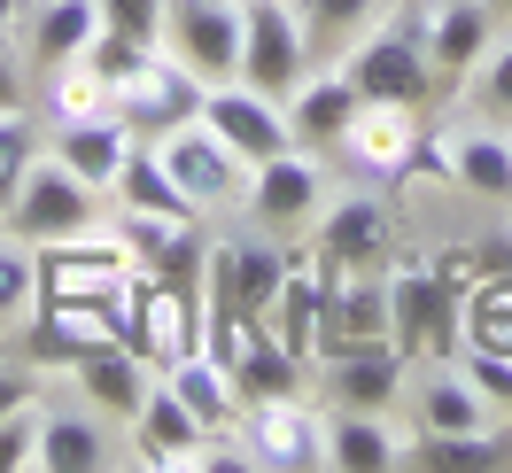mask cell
<instances>
[{"label": "cell", "mask_w": 512, "mask_h": 473, "mask_svg": "<svg viewBox=\"0 0 512 473\" xmlns=\"http://www.w3.org/2000/svg\"><path fill=\"white\" fill-rule=\"evenodd\" d=\"M311 70H319V55L303 39L295 0H241V78H249L256 94L288 101Z\"/></svg>", "instance_id": "obj_7"}, {"label": "cell", "mask_w": 512, "mask_h": 473, "mask_svg": "<svg viewBox=\"0 0 512 473\" xmlns=\"http://www.w3.org/2000/svg\"><path fill=\"white\" fill-rule=\"evenodd\" d=\"M117 225H125L140 272H156V280H202V264H210L202 210H117Z\"/></svg>", "instance_id": "obj_16"}, {"label": "cell", "mask_w": 512, "mask_h": 473, "mask_svg": "<svg viewBox=\"0 0 512 473\" xmlns=\"http://www.w3.org/2000/svg\"><path fill=\"white\" fill-rule=\"evenodd\" d=\"M489 16H497V24H512V0H489Z\"/></svg>", "instance_id": "obj_41"}, {"label": "cell", "mask_w": 512, "mask_h": 473, "mask_svg": "<svg viewBox=\"0 0 512 473\" xmlns=\"http://www.w3.org/2000/svg\"><path fill=\"white\" fill-rule=\"evenodd\" d=\"M109 202H117V210H194L187 194H179V179L163 171L156 140H132V148H125L117 179H109Z\"/></svg>", "instance_id": "obj_30"}, {"label": "cell", "mask_w": 512, "mask_h": 473, "mask_svg": "<svg viewBox=\"0 0 512 473\" xmlns=\"http://www.w3.org/2000/svg\"><path fill=\"white\" fill-rule=\"evenodd\" d=\"M326 156H311V148H280V156H264V163H249V210L264 233H303V225L326 210Z\"/></svg>", "instance_id": "obj_10"}, {"label": "cell", "mask_w": 512, "mask_h": 473, "mask_svg": "<svg viewBox=\"0 0 512 473\" xmlns=\"http://www.w3.org/2000/svg\"><path fill=\"white\" fill-rule=\"evenodd\" d=\"M443 132V156H450V187H466L474 202H505L512 210V125L497 117H458Z\"/></svg>", "instance_id": "obj_18"}, {"label": "cell", "mask_w": 512, "mask_h": 473, "mask_svg": "<svg viewBox=\"0 0 512 473\" xmlns=\"http://www.w3.org/2000/svg\"><path fill=\"white\" fill-rule=\"evenodd\" d=\"M156 380L163 373L140 357V349H86V357L70 365V388H78L109 427H132V411L148 404V388H156Z\"/></svg>", "instance_id": "obj_21"}, {"label": "cell", "mask_w": 512, "mask_h": 473, "mask_svg": "<svg viewBox=\"0 0 512 473\" xmlns=\"http://www.w3.org/2000/svg\"><path fill=\"white\" fill-rule=\"evenodd\" d=\"M334 63L350 70V86L365 101H404V109H427V101L443 94V78L427 63V39H419V0L404 8H381V24L373 32H357Z\"/></svg>", "instance_id": "obj_1"}, {"label": "cell", "mask_w": 512, "mask_h": 473, "mask_svg": "<svg viewBox=\"0 0 512 473\" xmlns=\"http://www.w3.org/2000/svg\"><path fill=\"white\" fill-rule=\"evenodd\" d=\"M427 272H435V287L443 295H474V280H481V241H458V249H443V256H427Z\"/></svg>", "instance_id": "obj_37"}, {"label": "cell", "mask_w": 512, "mask_h": 473, "mask_svg": "<svg viewBox=\"0 0 512 473\" xmlns=\"http://www.w3.org/2000/svg\"><path fill=\"white\" fill-rule=\"evenodd\" d=\"M326 264L311 249L295 256L288 264V280H280V295H272V311H264V326H272V334H280V342L295 349V357H303V365H311V349H319V318H326Z\"/></svg>", "instance_id": "obj_26"}, {"label": "cell", "mask_w": 512, "mask_h": 473, "mask_svg": "<svg viewBox=\"0 0 512 473\" xmlns=\"http://www.w3.org/2000/svg\"><path fill=\"white\" fill-rule=\"evenodd\" d=\"M311 256L326 272H373L396 256V218H388L381 194H326V210L311 218Z\"/></svg>", "instance_id": "obj_12"}, {"label": "cell", "mask_w": 512, "mask_h": 473, "mask_svg": "<svg viewBox=\"0 0 512 473\" xmlns=\"http://www.w3.org/2000/svg\"><path fill=\"white\" fill-rule=\"evenodd\" d=\"M132 132L117 125V117H78V125H47V156H63L86 187L109 194V179H117V163H125Z\"/></svg>", "instance_id": "obj_28"}, {"label": "cell", "mask_w": 512, "mask_h": 473, "mask_svg": "<svg viewBox=\"0 0 512 473\" xmlns=\"http://www.w3.org/2000/svg\"><path fill=\"white\" fill-rule=\"evenodd\" d=\"M163 55H179L202 86L241 78V0H163Z\"/></svg>", "instance_id": "obj_11"}, {"label": "cell", "mask_w": 512, "mask_h": 473, "mask_svg": "<svg viewBox=\"0 0 512 473\" xmlns=\"http://www.w3.org/2000/svg\"><path fill=\"white\" fill-rule=\"evenodd\" d=\"M101 24L132 39H163V0H101Z\"/></svg>", "instance_id": "obj_38"}, {"label": "cell", "mask_w": 512, "mask_h": 473, "mask_svg": "<svg viewBox=\"0 0 512 473\" xmlns=\"http://www.w3.org/2000/svg\"><path fill=\"white\" fill-rule=\"evenodd\" d=\"M171 396H179V404L194 411V419H202V435H241V388H233V373H225L218 357H210V349H194V357H179V365H171Z\"/></svg>", "instance_id": "obj_27"}, {"label": "cell", "mask_w": 512, "mask_h": 473, "mask_svg": "<svg viewBox=\"0 0 512 473\" xmlns=\"http://www.w3.org/2000/svg\"><path fill=\"white\" fill-rule=\"evenodd\" d=\"M427 109H404V101H365L350 117V132H342V148L334 156L350 163L365 187H404L412 179V156H419V140H427Z\"/></svg>", "instance_id": "obj_9"}, {"label": "cell", "mask_w": 512, "mask_h": 473, "mask_svg": "<svg viewBox=\"0 0 512 473\" xmlns=\"http://www.w3.org/2000/svg\"><path fill=\"white\" fill-rule=\"evenodd\" d=\"M117 466V435L94 404L86 411H55L39 404V473H101Z\"/></svg>", "instance_id": "obj_24"}, {"label": "cell", "mask_w": 512, "mask_h": 473, "mask_svg": "<svg viewBox=\"0 0 512 473\" xmlns=\"http://www.w3.org/2000/svg\"><path fill=\"white\" fill-rule=\"evenodd\" d=\"M109 117H117L132 140H163L171 125L202 117V78H194L179 55H163V39H156V47L109 86Z\"/></svg>", "instance_id": "obj_4"}, {"label": "cell", "mask_w": 512, "mask_h": 473, "mask_svg": "<svg viewBox=\"0 0 512 473\" xmlns=\"http://www.w3.org/2000/svg\"><path fill=\"white\" fill-rule=\"evenodd\" d=\"M39 156H47V125H39V109H32V101H24V109H0V202L16 194V179H24Z\"/></svg>", "instance_id": "obj_33"}, {"label": "cell", "mask_w": 512, "mask_h": 473, "mask_svg": "<svg viewBox=\"0 0 512 473\" xmlns=\"http://www.w3.org/2000/svg\"><path fill=\"white\" fill-rule=\"evenodd\" d=\"M466 94H474L481 117H497V125H512V32H497V47L474 63V78H466Z\"/></svg>", "instance_id": "obj_34"}, {"label": "cell", "mask_w": 512, "mask_h": 473, "mask_svg": "<svg viewBox=\"0 0 512 473\" xmlns=\"http://www.w3.org/2000/svg\"><path fill=\"white\" fill-rule=\"evenodd\" d=\"M404 404H412V427H419V435H481V427H497V419H505V411L489 404V396H481V388L458 373V365L419 373Z\"/></svg>", "instance_id": "obj_23"}, {"label": "cell", "mask_w": 512, "mask_h": 473, "mask_svg": "<svg viewBox=\"0 0 512 473\" xmlns=\"http://www.w3.org/2000/svg\"><path fill=\"white\" fill-rule=\"evenodd\" d=\"M319 373H326V404L334 411H404V396H412V357L396 342L326 357Z\"/></svg>", "instance_id": "obj_17"}, {"label": "cell", "mask_w": 512, "mask_h": 473, "mask_svg": "<svg viewBox=\"0 0 512 473\" xmlns=\"http://www.w3.org/2000/svg\"><path fill=\"white\" fill-rule=\"evenodd\" d=\"M86 225H101V187H86L63 156H39L8 194V233L32 241V249L63 241V233H86Z\"/></svg>", "instance_id": "obj_6"}, {"label": "cell", "mask_w": 512, "mask_h": 473, "mask_svg": "<svg viewBox=\"0 0 512 473\" xmlns=\"http://www.w3.org/2000/svg\"><path fill=\"white\" fill-rule=\"evenodd\" d=\"M497 16H489V0H419V39H427V63L443 86H466L474 63L497 47Z\"/></svg>", "instance_id": "obj_15"}, {"label": "cell", "mask_w": 512, "mask_h": 473, "mask_svg": "<svg viewBox=\"0 0 512 473\" xmlns=\"http://www.w3.org/2000/svg\"><path fill=\"white\" fill-rule=\"evenodd\" d=\"M357 109H365V94L350 86V70H342V63H319V70H311V78H303V86L288 94L295 148H311V156H334Z\"/></svg>", "instance_id": "obj_20"}, {"label": "cell", "mask_w": 512, "mask_h": 473, "mask_svg": "<svg viewBox=\"0 0 512 473\" xmlns=\"http://www.w3.org/2000/svg\"><path fill=\"white\" fill-rule=\"evenodd\" d=\"M0 473H39V404L0 419Z\"/></svg>", "instance_id": "obj_36"}, {"label": "cell", "mask_w": 512, "mask_h": 473, "mask_svg": "<svg viewBox=\"0 0 512 473\" xmlns=\"http://www.w3.org/2000/svg\"><path fill=\"white\" fill-rule=\"evenodd\" d=\"M404 450H412L404 411H334V427H326V466L342 473H396Z\"/></svg>", "instance_id": "obj_22"}, {"label": "cell", "mask_w": 512, "mask_h": 473, "mask_svg": "<svg viewBox=\"0 0 512 473\" xmlns=\"http://www.w3.org/2000/svg\"><path fill=\"white\" fill-rule=\"evenodd\" d=\"M326 427H334V404H311L303 388L264 396V404L241 411V450H249L256 473H311L326 466Z\"/></svg>", "instance_id": "obj_5"}, {"label": "cell", "mask_w": 512, "mask_h": 473, "mask_svg": "<svg viewBox=\"0 0 512 473\" xmlns=\"http://www.w3.org/2000/svg\"><path fill=\"white\" fill-rule=\"evenodd\" d=\"M295 16H303L311 55H319V63H334L357 32H373V24H381V0H295Z\"/></svg>", "instance_id": "obj_31"}, {"label": "cell", "mask_w": 512, "mask_h": 473, "mask_svg": "<svg viewBox=\"0 0 512 473\" xmlns=\"http://www.w3.org/2000/svg\"><path fill=\"white\" fill-rule=\"evenodd\" d=\"M202 419H194L179 396H171V380L148 388V404L132 411V466H156V473H202Z\"/></svg>", "instance_id": "obj_19"}, {"label": "cell", "mask_w": 512, "mask_h": 473, "mask_svg": "<svg viewBox=\"0 0 512 473\" xmlns=\"http://www.w3.org/2000/svg\"><path fill=\"white\" fill-rule=\"evenodd\" d=\"M202 125L218 132L225 148L241 163H264L280 156V148H295V125H288V101L256 94L249 78H225V86H202Z\"/></svg>", "instance_id": "obj_13"}, {"label": "cell", "mask_w": 512, "mask_h": 473, "mask_svg": "<svg viewBox=\"0 0 512 473\" xmlns=\"http://www.w3.org/2000/svg\"><path fill=\"white\" fill-rule=\"evenodd\" d=\"M388 342L412 365H458V349H466L458 295L435 287L427 256H388Z\"/></svg>", "instance_id": "obj_2"}, {"label": "cell", "mask_w": 512, "mask_h": 473, "mask_svg": "<svg viewBox=\"0 0 512 473\" xmlns=\"http://www.w3.org/2000/svg\"><path fill=\"white\" fill-rule=\"evenodd\" d=\"M326 280H334V287H326V318H319L311 365L388 342V264H373V272H326Z\"/></svg>", "instance_id": "obj_14"}, {"label": "cell", "mask_w": 512, "mask_h": 473, "mask_svg": "<svg viewBox=\"0 0 512 473\" xmlns=\"http://www.w3.org/2000/svg\"><path fill=\"white\" fill-rule=\"evenodd\" d=\"M156 156H163V171L179 179V194H187L202 218H225V210H241V202H249V163L233 156V148H225L202 117L171 125V132L156 140Z\"/></svg>", "instance_id": "obj_8"}, {"label": "cell", "mask_w": 512, "mask_h": 473, "mask_svg": "<svg viewBox=\"0 0 512 473\" xmlns=\"http://www.w3.org/2000/svg\"><path fill=\"white\" fill-rule=\"evenodd\" d=\"M24 16H32V0H0V32H8V39L24 32Z\"/></svg>", "instance_id": "obj_40"}, {"label": "cell", "mask_w": 512, "mask_h": 473, "mask_svg": "<svg viewBox=\"0 0 512 473\" xmlns=\"http://www.w3.org/2000/svg\"><path fill=\"white\" fill-rule=\"evenodd\" d=\"M32 311H39V249L0 233V334H16Z\"/></svg>", "instance_id": "obj_32"}, {"label": "cell", "mask_w": 512, "mask_h": 473, "mask_svg": "<svg viewBox=\"0 0 512 473\" xmlns=\"http://www.w3.org/2000/svg\"><path fill=\"white\" fill-rule=\"evenodd\" d=\"M101 39V0H32V16H24V63L47 70V63H70V55H86Z\"/></svg>", "instance_id": "obj_25"}, {"label": "cell", "mask_w": 512, "mask_h": 473, "mask_svg": "<svg viewBox=\"0 0 512 473\" xmlns=\"http://www.w3.org/2000/svg\"><path fill=\"white\" fill-rule=\"evenodd\" d=\"M32 109L39 125H78V117H109V78H101L86 55H70V63H47L32 86Z\"/></svg>", "instance_id": "obj_29"}, {"label": "cell", "mask_w": 512, "mask_h": 473, "mask_svg": "<svg viewBox=\"0 0 512 473\" xmlns=\"http://www.w3.org/2000/svg\"><path fill=\"white\" fill-rule=\"evenodd\" d=\"M458 373H466L481 396L512 419V357H505V349H458Z\"/></svg>", "instance_id": "obj_35"}, {"label": "cell", "mask_w": 512, "mask_h": 473, "mask_svg": "<svg viewBox=\"0 0 512 473\" xmlns=\"http://www.w3.org/2000/svg\"><path fill=\"white\" fill-rule=\"evenodd\" d=\"M140 264H132L125 225H86L63 241H39V303H101L117 295Z\"/></svg>", "instance_id": "obj_3"}, {"label": "cell", "mask_w": 512, "mask_h": 473, "mask_svg": "<svg viewBox=\"0 0 512 473\" xmlns=\"http://www.w3.org/2000/svg\"><path fill=\"white\" fill-rule=\"evenodd\" d=\"M0 233H8V202H0Z\"/></svg>", "instance_id": "obj_42"}, {"label": "cell", "mask_w": 512, "mask_h": 473, "mask_svg": "<svg viewBox=\"0 0 512 473\" xmlns=\"http://www.w3.org/2000/svg\"><path fill=\"white\" fill-rule=\"evenodd\" d=\"M32 101V63L16 55V39L0 32V109H24Z\"/></svg>", "instance_id": "obj_39"}]
</instances>
